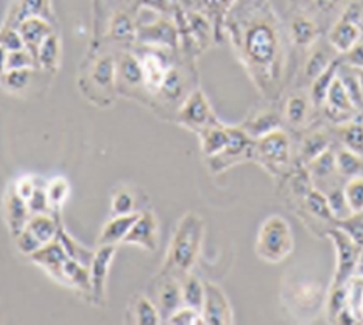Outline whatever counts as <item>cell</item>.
Wrapping results in <instances>:
<instances>
[{
  "instance_id": "6da1fadb",
  "label": "cell",
  "mask_w": 363,
  "mask_h": 325,
  "mask_svg": "<svg viewBox=\"0 0 363 325\" xmlns=\"http://www.w3.org/2000/svg\"><path fill=\"white\" fill-rule=\"evenodd\" d=\"M231 13L226 28L235 53L257 89L273 97L286 64L278 18L267 0H238Z\"/></svg>"
},
{
  "instance_id": "7a4b0ae2",
  "label": "cell",
  "mask_w": 363,
  "mask_h": 325,
  "mask_svg": "<svg viewBox=\"0 0 363 325\" xmlns=\"http://www.w3.org/2000/svg\"><path fill=\"white\" fill-rule=\"evenodd\" d=\"M204 219L195 212L184 213L178 221L169 244L161 274H187L195 266L204 240Z\"/></svg>"
},
{
  "instance_id": "3957f363",
  "label": "cell",
  "mask_w": 363,
  "mask_h": 325,
  "mask_svg": "<svg viewBox=\"0 0 363 325\" xmlns=\"http://www.w3.org/2000/svg\"><path fill=\"white\" fill-rule=\"evenodd\" d=\"M256 256L267 263H281L294 251V232L286 218L272 215L260 224L255 244Z\"/></svg>"
},
{
  "instance_id": "277c9868",
  "label": "cell",
  "mask_w": 363,
  "mask_h": 325,
  "mask_svg": "<svg viewBox=\"0 0 363 325\" xmlns=\"http://www.w3.org/2000/svg\"><path fill=\"white\" fill-rule=\"evenodd\" d=\"M291 144L286 131L274 130L255 140L252 159L270 171L279 173L290 162Z\"/></svg>"
},
{
  "instance_id": "5b68a950",
  "label": "cell",
  "mask_w": 363,
  "mask_h": 325,
  "mask_svg": "<svg viewBox=\"0 0 363 325\" xmlns=\"http://www.w3.org/2000/svg\"><path fill=\"white\" fill-rule=\"evenodd\" d=\"M328 236L333 240L337 252V269L330 288L343 287V285H346L352 279L354 273H356V265L362 248H359V246L338 227L330 229L328 232Z\"/></svg>"
},
{
  "instance_id": "8992f818",
  "label": "cell",
  "mask_w": 363,
  "mask_h": 325,
  "mask_svg": "<svg viewBox=\"0 0 363 325\" xmlns=\"http://www.w3.org/2000/svg\"><path fill=\"white\" fill-rule=\"evenodd\" d=\"M177 122L196 132L208 128V126L220 123L214 110H212L208 97L201 89H195L183 101V105H181L178 110Z\"/></svg>"
},
{
  "instance_id": "52a82bcc",
  "label": "cell",
  "mask_w": 363,
  "mask_h": 325,
  "mask_svg": "<svg viewBox=\"0 0 363 325\" xmlns=\"http://www.w3.org/2000/svg\"><path fill=\"white\" fill-rule=\"evenodd\" d=\"M117 246L104 244L94 251V257L89 263L91 274V299L96 307L106 305V285L109 277V269H111L113 260L116 257Z\"/></svg>"
},
{
  "instance_id": "ba28073f",
  "label": "cell",
  "mask_w": 363,
  "mask_h": 325,
  "mask_svg": "<svg viewBox=\"0 0 363 325\" xmlns=\"http://www.w3.org/2000/svg\"><path fill=\"white\" fill-rule=\"evenodd\" d=\"M231 140L222 153L209 157L212 171H222L230 169L234 164L252 159V148H255V139L248 136L242 126H228Z\"/></svg>"
},
{
  "instance_id": "9c48e42d",
  "label": "cell",
  "mask_w": 363,
  "mask_h": 325,
  "mask_svg": "<svg viewBox=\"0 0 363 325\" xmlns=\"http://www.w3.org/2000/svg\"><path fill=\"white\" fill-rule=\"evenodd\" d=\"M204 324H234V313L230 299L218 285L204 282V300L201 307Z\"/></svg>"
},
{
  "instance_id": "30bf717a",
  "label": "cell",
  "mask_w": 363,
  "mask_h": 325,
  "mask_svg": "<svg viewBox=\"0 0 363 325\" xmlns=\"http://www.w3.org/2000/svg\"><path fill=\"white\" fill-rule=\"evenodd\" d=\"M357 14L359 11L356 10V6H351L350 10L335 22V25L330 28L328 41L329 45L333 47L337 53L346 55L354 45L360 42L362 30L357 22Z\"/></svg>"
},
{
  "instance_id": "8fae6325",
  "label": "cell",
  "mask_w": 363,
  "mask_h": 325,
  "mask_svg": "<svg viewBox=\"0 0 363 325\" xmlns=\"http://www.w3.org/2000/svg\"><path fill=\"white\" fill-rule=\"evenodd\" d=\"M123 244H133L147 252H156L160 246V221L153 212H140Z\"/></svg>"
},
{
  "instance_id": "7c38bea8",
  "label": "cell",
  "mask_w": 363,
  "mask_h": 325,
  "mask_svg": "<svg viewBox=\"0 0 363 325\" xmlns=\"http://www.w3.org/2000/svg\"><path fill=\"white\" fill-rule=\"evenodd\" d=\"M136 28L140 41L148 45L169 50H173L178 45V31L175 25L160 16H156L155 21L140 22Z\"/></svg>"
},
{
  "instance_id": "4fadbf2b",
  "label": "cell",
  "mask_w": 363,
  "mask_h": 325,
  "mask_svg": "<svg viewBox=\"0 0 363 325\" xmlns=\"http://www.w3.org/2000/svg\"><path fill=\"white\" fill-rule=\"evenodd\" d=\"M161 283L156 288L155 305L161 314V319L167 322L170 316L175 313L179 307H183V292H181V280L172 274H161Z\"/></svg>"
},
{
  "instance_id": "5bb4252c",
  "label": "cell",
  "mask_w": 363,
  "mask_h": 325,
  "mask_svg": "<svg viewBox=\"0 0 363 325\" xmlns=\"http://www.w3.org/2000/svg\"><path fill=\"white\" fill-rule=\"evenodd\" d=\"M67 258L69 256L65 246L61 244L58 239L43 244L41 248L30 256V260L33 261L35 265L41 266L47 274L53 277V279L60 283L62 279V266H65Z\"/></svg>"
},
{
  "instance_id": "9a60e30c",
  "label": "cell",
  "mask_w": 363,
  "mask_h": 325,
  "mask_svg": "<svg viewBox=\"0 0 363 325\" xmlns=\"http://www.w3.org/2000/svg\"><path fill=\"white\" fill-rule=\"evenodd\" d=\"M323 106H326V113L330 115V118H334V120L338 123L350 122L354 113H356L357 108L354 106L350 93L346 91V87L343 86L338 75L335 76L333 84H330L325 105Z\"/></svg>"
},
{
  "instance_id": "2e32d148",
  "label": "cell",
  "mask_w": 363,
  "mask_h": 325,
  "mask_svg": "<svg viewBox=\"0 0 363 325\" xmlns=\"http://www.w3.org/2000/svg\"><path fill=\"white\" fill-rule=\"evenodd\" d=\"M2 209L6 226L10 229V234L14 239V236H18L23 231V227H26L27 221L31 217L28 204L26 200H22V198L16 193L14 187L11 186L6 190V193L4 196Z\"/></svg>"
},
{
  "instance_id": "e0dca14e",
  "label": "cell",
  "mask_w": 363,
  "mask_h": 325,
  "mask_svg": "<svg viewBox=\"0 0 363 325\" xmlns=\"http://www.w3.org/2000/svg\"><path fill=\"white\" fill-rule=\"evenodd\" d=\"M16 30L21 33L22 41L26 44V49L33 53L35 59L39 45H41V42L47 36L53 33L50 22L44 18H38V16L23 19Z\"/></svg>"
},
{
  "instance_id": "ac0fdd59",
  "label": "cell",
  "mask_w": 363,
  "mask_h": 325,
  "mask_svg": "<svg viewBox=\"0 0 363 325\" xmlns=\"http://www.w3.org/2000/svg\"><path fill=\"white\" fill-rule=\"evenodd\" d=\"M139 59L142 66V74H144L145 91L153 95H157L169 70V67L165 66V59L156 52L145 53L144 57Z\"/></svg>"
},
{
  "instance_id": "d6986e66",
  "label": "cell",
  "mask_w": 363,
  "mask_h": 325,
  "mask_svg": "<svg viewBox=\"0 0 363 325\" xmlns=\"http://www.w3.org/2000/svg\"><path fill=\"white\" fill-rule=\"evenodd\" d=\"M126 324H142V325H156L161 324V314L152 299H148L144 295L133 296L128 308L125 314Z\"/></svg>"
},
{
  "instance_id": "ffe728a7",
  "label": "cell",
  "mask_w": 363,
  "mask_h": 325,
  "mask_svg": "<svg viewBox=\"0 0 363 325\" xmlns=\"http://www.w3.org/2000/svg\"><path fill=\"white\" fill-rule=\"evenodd\" d=\"M61 283L65 287L75 290L86 299H91V274L89 266H86L74 258H67L62 266V279Z\"/></svg>"
},
{
  "instance_id": "44dd1931",
  "label": "cell",
  "mask_w": 363,
  "mask_h": 325,
  "mask_svg": "<svg viewBox=\"0 0 363 325\" xmlns=\"http://www.w3.org/2000/svg\"><path fill=\"white\" fill-rule=\"evenodd\" d=\"M140 212H134L130 213V215H113L111 219H108L105 226L101 227V231L99 234L97 244L104 246V244H121L123 243L126 234L130 232L131 226L134 224V221L138 219Z\"/></svg>"
},
{
  "instance_id": "7402d4cb",
  "label": "cell",
  "mask_w": 363,
  "mask_h": 325,
  "mask_svg": "<svg viewBox=\"0 0 363 325\" xmlns=\"http://www.w3.org/2000/svg\"><path fill=\"white\" fill-rule=\"evenodd\" d=\"M116 78L128 87V89H138V87H144V74H142L140 59L130 52H125L121 55L119 61L116 62Z\"/></svg>"
},
{
  "instance_id": "603a6c76",
  "label": "cell",
  "mask_w": 363,
  "mask_h": 325,
  "mask_svg": "<svg viewBox=\"0 0 363 325\" xmlns=\"http://www.w3.org/2000/svg\"><path fill=\"white\" fill-rule=\"evenodd\" d=\"M199 136L201 140V152L208 157H214L222 153L231 140L230 130L222 123L212 125L199 131Z\"/></svg>"
},
{
  "instance_id": "cb8c5ba5",
  "label": "cell",
  "mask_w": 363,
  "mask_h": 325,
  "mask_svg": "<svg viewBox=\"0 0 363 325\" xmlns=\"http://www.w3.org/2000/svg\"><path fill=\"white\" fill-rule=\"evenodd\" d=\"M26 229L33 234L43 244L49 243L57 239L58 235L60 213H57V215H52V213H36V215H31L27 221Z\"/></svg>"
},
{
  "instance_id": "d4e9b609",
  "label": "cell",
  "mask_w": 363,
  "mask_h": 325,
  "mask_svg": "<svg viewBox=\"0 0 363 325\" xmlns=\"http://www.w3.org/2000/svg\"><path fill=\"white\" fill-rule=\"evenodd\" d=\"M281 117L274 110H260V113L252 115L250 120L242 125V128L248 132L252 139H259L265 134L281 128Z\"/></svg>"
},
{
  "instance_id": "484cf974",
  "label": "cell",
  "mask_w": 363,
  "mask_h": 325,
  "mask_svg": "<svg viewBox=\"0 0 363 325\" xmlns=\"http://www.w3.org/2000/svg\"><path fill=\"white\" fill-rule=\"evenodd\" d=\"M60 59H61V42L60 38L52 33L47 36L44 41L39 45L36 52V62L38 66L49 70V72H55L60 67Z\"/></svg>"
},
{
  "instance_id": "4316f807",
  "label": "cell",
  "mask_w": 363,
  "mask_h": 325,
  "mask_svg": "<svg viewBox=\"0 0 363 325\" xmlns=\"http://www.w3.org/2000/svg\"><path fill=\"white\" fill-rule=\"evenodd\" d=\"M290 38L298 47H311L318 38L317 23L306 16H296L290 23Z\"/></svg>"
},
{
  "instance_id": "83f0119b",
  "label": "cell",
  "mask_w": 363,
  "mask_h": 325,
  "mask_svg": "<svg viewBox=\"0 0 363 325\" xmlns=\"http://www.w3.org/2000/svg\"><path fill=\"white\" fill-rule=\"evenodd\" d=\"M89 76L92 83L99 86L100 89H113L116 81V61L113 59V57H109V55L100 57L96 64L92 66Z\"/></svg>"
},
{
  "instance_id": "f1b7e54d",
  "label": "cell",
  "mask_w": 363,
  "mask_h": 325,
  "mask_svg": "<svg viewBox=\"0 0 363 325\" xmlns=\"http://www.w3.org/2000/svg\"><path fill=\"white\" fill-rule=\"evenodd\" d=\"M181 292H183V304L186 307L201 312L204 300V282H201L196 275L187 273L181 280Z\"/></svg>"
},
{
  "instance_id": "f546056e",
  "label": "cell",
  "mask_w": 363,
  "mask_h": 325,
  "mask_svg": "<svg viewBox=\"0 0 363 325\" xmlns=\"http://www.w3.org/2000/svg\"><path fill=\"white\" fill-rule=\"evenodd\" d=\"M338 139L343 144V147L350 152L363 156V125L357 122H343L338 123Z\"/></svg>"
},
{
  "instance_id": "4dcf8cb0",
  "label": "cell",
  "mask_w": 363,
  "mask_h": 325,
  "mask_svg": "<svg viewBox=\"0 0 363 325\" xmlns=\"http://www.w3.org/2000/svg\"><path fill=\"white\" fill-rule=\"evenodd\" d=\"M338 67H340V61H334L325 72L321 75H318L315 80L312 81V89H311V100L315 106H323L325 105L326 95L329 92V87L333 84V81L335 80Z\"/></svg>"
},
{
  "instance_id": "1f68e13d",
  "label": "cell",
  "mask_w": 363,
  "mask_h": 325,
  "mask_svg": "<svg viewBox=\"0 0 363 325\" xmlns=\"http://www.w3.org/2000/svg\"><path fill=\"white\" fill-rule=\"evenodd\" d=\"M45 193H47V200H49V204H50L52 215H55V213H60L61 207L65 205L67 198L70 196V184L66 178L57 176L47 182Z\"/></svg>"
},
{
  "instance_id": "d6a6232c",
  "label": "cell",
  "mask_w": 363,
  "mask_h": 325,
  "mask_svg": "<svg viewBox=\"0 0 363 325\" xmlns=\"http://www.w3.org/2000/svg\"><path fill=\"white\" fill-rule=\"evenodd\" d=\"M309 98L303 93H296L287 100L284 115H286V120L294 126H303L309 117Z\"/></svg>"
},
{
  "instance_id": "836d02e7",
  "label": "cell",
  "mask_w": 363,
  "mask_h": 325,
  "mask_svg": "<svg viewBox=\"0 0 363 325\" xmlns=\"http://www.w3.org/2000/svg\"><path fill=\"white\" fill-rule=\"evenodd\" d=\"M304 205L307 212L312 213L313 217H317L323 221H335L334 213L329 207L328 196L325 193H321L320 190H309V192L304 195Z\"/></svg>"
},
{
  "instance_id": "e575fe53",
  "label": "cell",
  "mask_w": 363,
  "mask_h": 325,
  "mask_svg": "<svg viewBox=\"0 0 363 325\" xmlns=\"http://www.w3.org/2000/svg\"><path fill=\"white\" fill-rule=\"evenodd\" d=\"M306 170L309 171L312 178L317 179H325L333 176L334 173H337V159H335V153L333 149H326L325 153H321L318 157H315L313 161L306 165Z\"/></svg>"
},
{
  "instance_id": "d590c367",
  "label": "cell",
  "mask_w": 363,
  "mask_h": 325,
  "mask_svg": "<svg viewBox=\"0 0 363 325\" xmlns=\"http://www.w3.org/2000/svg\"><path fill=\"white\" fill-rule=\"evenodd\" d=\"M57 239L61 241L62 246H65V249H66L67 256H69L70 258H74V260H77V261H80V263H83V265H86V266H89L91 260H92V257H94V251H91V249H88V248H84V246H82L77 240H74V236H70V235L67 234V231H66L65 227L61 226V223H60V229H58Z\"/></svg>"
},
{
  "instance_id": "8d00e7d4",
  "label": "cell",
  "mask_w": 363,
  "mask_h": 325,
  "mask_svg": "<svg viewBox=\"0 0 363 325\" xmlns=\"http://www.w3.org/2000/svg\"><path fill=\"white\" fill-rule=\"evenodd\" d=\"M184 92V76L177 67H169L167 75L164 78V83L161 86L157 95H162L165 101H178V98L183 97Z\"/></svg>"
},
{
  "instance_id": "74e56055",
  "label": "cell",
  "mask_w": 363,
  "mask_h": 325,
  "mask_svg": "<svg viewBox=\"0 0 363 325\" xmlns=\"http://www.w3.org/2000/svg\"><path fill=\"white\" fill-rule=\"evenodd\" d=\"M330 148L329 136L325 132H313L309 137H306L301 145V159H304V164L307 165L315 157H318L321 153H325L326 149Z\"/></svg>"
},
{
  "instance_id": "f35d334b",
  "label": "cell",
  "mask_w": 363,
  "mask_h": 325,
  "mask_svg": "<svg viewBox=\"0 0 363 325\" xmlns=\"http://www.w3.org/2000/svg\"><path fill=\"white\" fill-rule=\"evenodd\" d=\"M335 59L330 53H328L326 50L323 49H318V50H313L309 58H307L306 64H304V75L307 80L313 81L315 78H317L318 75H321L325 70L333 64Z\"/></svg>"
},
{
  "instance_id": "ab89813d",
  "label": "cell",
  "mask_w": 363,
  "mask_h": 325,
  "mask_svg": "<svg viewBox=\"0 0 363 325\" xmlns=\"http://www.w3.org/2000/svg\"><path fill=\"white\" fill-rule=\"evenodd\" d=\"M31 76H33V69H16V70H6V72L0 76V83L6 87L10 92H22L26 91L31 83Z\"/></svg>"
},
{
  "instance_id": "60d3db41",
  "label": "cell",
  "mask_w": 363,
  "mask_h": 325,
  "mask_svg": "<svg viewBox=\"0 0 363 325\" xmlns=\"http://www.w3.org/2000/svg\"><path fill=\"white\" fill-rule=\"evenodd\" d=\"M343 196L351 213H363V176H352L343 188Z\"/></svg>"
},
{
  "instance_id": "b9f144b4",
  "label": "cell",
  "mask_w": 363,
  "mask_h": 325,
  "mask_svg": "<svg viewBox=\"0 0 363 325\" xmlns=\"http://www.w3.org/2000/svg\"><path fill=\"white\" fill-rule=\"evenodd\" d=\"M111 212L113 215H130L136 212V198L130 188H116L111 196Z\"/></svg>"
},
{
  "instance_id": "7bdbcfd3",
  "label": "cell",
  "mask_w": 363,
  "mask_h": 325,
  "mask_svg": "<svg viewBox=\"0 0 363 325\" xmlns=\"http://www.w3.org/2000/svg\"><path fill=\"white\" fill-rule=\"evenodd\" d=\"M111 35L116 41L131 42L138 36V28L128 14L119 13L111 23Z\"/></svg>"
},
{
  "instance_id": "ee69618b",
  "label": "cell",
  "mask_w": 363,
  "mask_h": 325,
  "mask_svg": "<svg viewBox=\"0 0 363 325\" xmlns=\"http://www.w3.org/2000/svg\"><path fill=\"white\" fill-rule=\"evenodd\" d=\"M337 159V170L343 176H357V174L363 169V162H362V156L350 152V149H342L340 153L335 154Z\"/></svg>"
},
{
  "instance_id": "f6af8a7d",
  "label": "cell",
  "mask_w": 363,
  "mask_h": 325,
  "mask_svg": "<svg viewBox=\"0 0 363 325\" xmlns=\"http://www.w3.org/2000/svg\"><path fill=\"white\" fill-rule=\"evenodd\" d=\"M348 307V288L334 287L330 288L328 296V314L329 321L335 322L337 316L343 312V308Z\"/></svg>"
},
{
  "instance_id": "bcb514c9",
  "label": "cell",
  "mask_w": 363,
  "mask_h": 325,
  "mask_svg": "<svg viewBox=\"0 0 363 325\" xmlns=\"http://www.w3.org/2000/svg\"><path fill=\"white\" fill-rule=\"evenodd\" d=\"M338 229L350 236L359 248H363V213H354V215L337 221Z\"/></svg>"
},
{
  "instance_id": "7dc6e473",
  "label": "cell",
  "mask_w": 363,
  "mask_h": 325,
  "mask_svg": "<svg viewBox=\"0 0 363 325\" xmlns=\"http://www.w3.org/2000/svg\"><path fill=\"white\" fill-rule=\"evenodd\" d=\"M38 62L33 57V53L27 49L8 52L6 58V70H16V69H35Z\"/></svg>"
},
{
  "instance_id": "c3c4849f",
  "label": "cell",
  "mask_w": 363,
  "mask_h": 325,
  "mask_svg": "<svg viewBox=\"0 0 363 325\" xmlns=\"http://www.w3.org/2000/svg\"><path fill=\"white\" fill-rule=\"evenodd\" d=\"M169 324H179V325H199V324H204L203 321V314L201 312L195 310V308L191 307H179L178 310L173 313L170 318L167 319Z\"/></svg>"
},
{
  "instance_id": "681fc988",
  "label": "cell",
  "mask_w": 363,
  "mask_h": 325,
  "mask_svg": "<svg viewBox=\"0 0 363 325\" xmlns=\"http://www.w3.org/2000/svg\"><path fill=\"white\" fill-rule=\"evenodd\" d=\"M0 47H4L6 52H14L26 49V44H23L22 36L18 30L4 25L2 30H0Z\"/></svg>"
},
{
  "instance_id": "f907efd6",
  "label": "cell",
  "mask_w": 363,
  "mask_h": 325,
  "mask_svg": "<svg viewBox=\"0 0 363 325\" xmlns=\"http://www.w3.org/2000/svg\"><path fill=\"white\" fill-rule=\"evenodd\" d=\"M328 201H329L330 210H333V213H334L335 221H340V219H345V218L352 215L350 207H348V203H346L345 196H343V190L342 192L340 190H335V192L330 193L328 196Z\"/></svg>"
},
{
  "instance_id": "816d5d0a",
  "label": "cell",
  "mask_w": 363,
  "mask_h": 325,
  "mask_svg": "<svg viewBox=\"0 0 363 325\" xmlns=\"http://www.w3.org/2000/svg\"><path fill=\"white\" fill-rule=\"evenodd\" d=\"M28 209L31 215H36V213H52L49 200H47L45 193V186H38L35 193L31 195L30 200L27 201Z\"/></svg>"
},
{
  "instance_id": "f5cc1de1",
  "label": "cell",
  "mask_w": 363,
  "mask_h": 325,
  "mask_svg": "<svg viewBox=\"0 0 363 325\" xmlns=\"http://www.w3.org/2000/svg\"><path fill=\"white\" fill-rule=\"evenodd\" d=\"M14 241H16V246H18L19 252L28 257L43 246V243L39 241L30 231H27L26 227H23V231L18 236H14Z\"/></svg>"
},
{
  "instance_id": "db71d44e",
  "label": "cell",
  "mask_w": 363,
  "mask_h": 325,
  "mask_svg": "<svg viewBox=\"0 0 363 325\" xmlns=\"http://www.w3.org/2000/svg\"><path fill=\"white\" fill-rule=\"evenodd\" d=\"M13 187L16 190V193H18L22 200L28 201L31 195L35 193L38 184H36V179L33 176H22L14 182Z\"/></svg>"
},
{
  "instance_id": "11a10c76",
  "label": "cell",
  "mask_w": 363,
  "mask_h": 325,
  "mask_svg": "<svg viewBox=\"0 0 363 325\" xmlns=\"http://www.w3.org/2000/svg\"><path fill=\"white\" fill-rule=\"evenodd\" d=\"M343 64L346 66L354 69H363V42L354 45L348 53L343 55Z\"/></svg>"
},
{
  "instance_id": "9f6ffc18",
  "label": "cell",
  "mask_w": 363,
  "mask_h": 325,
  "mask_svg": "<svg viewBox=\"0 0 363 325\" xmlns=\"http://www.w3.org/2000/svg\"><path fill=\"white\" fill-rule=\"evenodd\" d=\"M142 5H145L148 10H153L156 13H165L169 11V0H142Z\"/></svg>"
},
{
  "instance_id": "6f0895ef",
  "label": "cell",
  "mask_w": 363,
  "mask_h": 325,
  "mask_svg": "<svg viewBox=\"0 0 363 325\" xmlns=\"http://www.w3.org/2000/svg\"><path fill=\"white\" fill-rule=\"evenodd\" d=\"M340 2H342V0H313V4H315V6H317V10L320 13H325V14L333 13L335 8L340 5Z\"/></svg>"
},
{
  "instance_id": "680465c9",
  "label": "cell",
  "mask_w": 363,
  "mask_h": 325,
  "mask_svg": "<svg viewBox=\"0 0 363 325\" xmlns=\"http://www.w3.org/2000/svg\"><path fill=\"white\" fill-rule=\"evenodd\" d=\"M6 58H8V52L0 47V76H2L6 72Z\"/></svg>"
},
{
  "instance_id": "91938a15",
  "label": "cell",
  "mask_w": 363,
  "mask_h": 325,
  "mask_svg": "<svg viewBox=\"0 0 363 325\" xmlns=\"http://www.w3.org/2000/svg\"><path fill=\"white\" fill-rule=\"evenodd\" d=\"M209 2H211V5H214L216 8H226V6H230L231 4L238 2V0H209Z\"/></svg>"
},
{
  "instance_id": "94428289",
  "label": "cell",
  "mask_w": 363,
  "mask_h": 325,
  "mask_svg": "<svg viewBox=\"0 0 363 325\" xmlns=\"http://www.w3.org/2000/svg\"><path fill=\"white\" fill-rule=\"evenodd\" d=\"M354 275H360L363 277V248L359 253V260H357V265H356V273H354Z\"/></svg>"
},
{
  "instance_id": "6125c7cd",
  "label": "cell",
  "mask_w": 363,
  "mask_h": 325,
  "mask_svg": "<svg viewBox=\"0 0 363 325\" xmlns=\"http://www.w3.org/2000/svg\"><path fill=\"white\" fill-rule=\"evenodd\" d=\"M356 76H357V81H359V84H360V89H362V92H363V69H357Z\"/></svg>"
}]
</instances>
